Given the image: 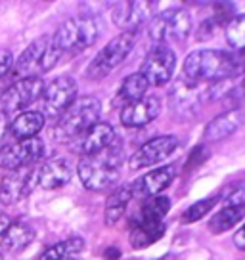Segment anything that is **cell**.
Wrapping results in <instances>:
<instances>
[{
    "label": "cell",
    "instance_id": "cell-16",
    "mask_svg": "<svg viewBox=\"0 0 245 260\" xmlns=\"http://www.w3.org/2000/svg\"><path fill=\"white\" fill-rule=\"evenodd\" d=\"M161 113V102L157 96H144L138 102H132L121 109V124L127 128L146 126L147 122L157 119Z\"/></svg>",
    "mask_w": 245,
    "mask_h": 260
},
{
    "label": "cell",
    "instance_id": "cell-7",
    "mask_svg": "<svg viewBox=\"0 0 245 260\" xmlns=\"http://www.w3.org/2000/svg\"><path fill=\"white\" fill-rule=\"evenodd\" d=\"M192 31V16L182 8H171L157 14L149 23V37L157 44L184 41Z\"/></svg>",
    "mask_w": 245,
    "mask_h": 260
},
{
    "label": "cell",
    "instance_id": "cell-13",
    "mask_svg": "<svg viewBox=\"0 0 245 260\" xmlns=\"http://www.w3.org/2000/svg\"><path fill=\"white\" fill-rule=\"evenodd\" d=\"M154 8H156L154 2H144V0L119 2L111 14V21L119 29H122V32H136L154 16Z\"/></svg>",
    "mask_w": 245,
    "mask_h": 260
},
{
    "label": "cell",
    "instance_id": "cell-21",
    "mask_svg": "<svg viewBox=\"0 0 245 260\" xmlns=\"http://www.w3.org/2000/svg\"><path fill=\"white\" fill-rule=\"evenodd\" d=\"M50 39L46 37H41L33 41L27 48L21 52V56L17 57L16 61V73L17 75H25V77H33L35 69L41 67V59L44 56V52L48 48Z\"/></svg>",
    "mask_w": 245,
    "mask_h": 260
},
{
    "label": "cell",
    "instance_id": "cell-9",
    "mask_svg": "<svg viewBox=\"0 0 245 260\" xmlns=\"http://www.w3.org/2000/svg\"><path fill=\"white\" fill-rule=\"evenodd\" d=\"M46 157V147L41 138L17 140L16 144L0 147V169L4 171H17L25 167H33L35 162Z\"/></svg>",
    "mask_w": 245,
    "mask_h": 260
},
{
    "label": "cell",
    "instance_id": "cell-26",
    "mask_svg": "<svg viewBox=\"0 0 245 260\" xmlns=\"http://www.w3.org/2000/svg\"><path fill=\"white\" fill-rule=\"evenodd\" d=\"M132 199V189L131 186H125L121 189H117L115 193L109 195L106 203V224L107 226H115L119 220L122 218V214L127 211V207Z\"/></svg>",
    "mask_w": 245,
    "mask_h": 260
},
{
    "label": "cell",
    "instance_id": "cell-28",
    "mask_svg": "<svg viewBox=\"0 0 245 260\" xmlns=\"http://www.w3.org/2000/svg\"><path fill=\"white\" fill-rule=\"evenodd\" d=\"M147 81L140 73L129 75L125 81L121 82V88H119V100H122V104H132V102H138L146 96L147 92Z\"/></svg>",
    "mask_w": 245,
    "mask_h": 260
},
{
    "label": "cell",
    "instance_id": "cell-19",
    "mask_svg": "<svg viewBox=\"0 0 245 260\" xmlns=\"http://www.w3.org/2000/svg\"><path fill=\"white\" fill-rule=\"evenodd\" d=\"M241 121H243V111L241 109H232V111L219 115L205 126L203 140L205 142H221V140L228 138L230 134H234L239 128Z\"/></svg>",
    "mask_w": 245,
    "mask_h": 260
},
{
    "label": "cell",
    "instance_id": "cell-12",
    "mask_svg": "<svg viewBox=\"0 0 245 260\" xmlns=\"http://www.w3.org/2000/svg\"><path fill=\"white\" fill-rule=\"evenodd\" d=\"M178 147V140L174 136H157V138L146 142L144 146L136 149L132 157L129 159L132 171L138 169H146V167H154L157 162L169 159Z\"/></svg>",
    "mask_w": 245,
    "mask_h": 260
},
{
    "label": "cell",
    "instance_id": "cell-35",
    "mask_svg": "<svg viewBox=\"0 0 245 260\" xmlns=\"http://www.w3.org/2000/svg\"><path fill=\"white\" fill-rule=\"evenodd\" d=\"M6 134H8V119H6V115L0 113V144L4 142Z\"/></svg>",
    "mask_w": 245,
    "mask_h": 260
},
{
    "label": "cell",
    "instance_id": "cell-11",
    "mask_svg": "<svg viewBox=\"0 0 245 260\" xmlns=\"http://www.w3.org/2000/svg\"><path fill=\"white\" fill-rule=\"evenodd\" d=\"M174 67H176L174 52L165 44H157L156 48L149 50L144 57L142 67H140V75L146 79L147 84L163 86L171 81Z\"/></svg>",
    "mask_w": 245,
    "mask_h": 260
},
{
    "label": "cell",
    "instance_id": "cell-5",
    "mask_svg": "<svg viewBox=\"0 0 245 260\" xmlns=\"http://www.w3.org/2000/svg\"><path fill=\"white\" fill-rule=\"evenodd\" d=\"M212 96H215V86L182 77L169 90V104L178 117H192Z\"/></svg>",
    "mask_w": 245,
    "mask_h": 260
},
{
    "label": "cell",
    "instance_id": "cell-14",
    "mask_svg": "<svg viewBox=\"0 0 245 260\" xmlns=\"http://www.w3.org/2000/svg\"><path fill=\"white\" fill-rule=\"evenodd\" d=\"M35 180H37V171L33 167L10 171L0 182V201L4 205L19 203L23 197L31 193Z\"/></svg>",
    "mask_w": 245,
    "mask_h": 260
},
{
    "label": "cell",
    "instance_id": "cell-3",
    "mask_svg": "<svg viewBox=\"0 0 245 260\" xmlns=\"http://www.w3.org/2000/svg\"><path fill=\"white\" fill-rule=\"evenodd\" d=\"M122 162H125V149L117 144H111L98 153L81 157L77 172L82 186L88 191H104L119 180Z\"/></svg>",
    "mask_w": 245,
    "mask_h": 260
},
{
    "label": "cell",
    "instance_id": "cell-31",
    "mask_svg": "<svg viewBox=\"0 0 245 260\" xmlns=\"http://www.w3.org/2000/svg\"><path fill=\"white\" fill-rule=\"evenodd\" d=\"M217 25L219 21L212 17V19H205L203 23L199 25V29H197V41H207V39H211L212 35L217 32Z\"/></svg>",
    "mask_w": 245,
    "mask_h": 260
},
{
    "label": "cell",
    "instance_id": "cell-36",
    "mask_svg": "<svg viewBox=\"0 0 245 260\" xmlns=\"http://www.w3.org/2000/svg\"><path fill=\"white\" fill-rule=\"evenodd\" d=\"M10 222H12V220H10L8 214L0 211V236H2V234H4V230H6V228L10 226Z\"/></svg>",
    "mask_w": 245,
    "mask_h": 260
},
{
    "label": "cell",
    "instance_id": "cell-29",
    "mask_svg": "<svg viewBox=\"0 0 245 260\" xmlns=\"http://www.w3.org/2000/svg\"><path fill=\"white\" fill-rule=\"evenodd\" d=\"M226 41L234 52H241L245 44V16L232 17L226 23Z\"/></svg>",
    "mask_w": 245,
    "mask_h": 260
},
{
    "label": "cell",
    "instance_id": "cell-30",
    "mask_svg": "<svg viewBox=\"0 0 245 260\" xmlns=\"http://www.w3.org/2000/svg\"><path fill=\"white\" fill-rule=\"evenodd\" d=\"M217 203H219V197H217V195L197 201V203H194L192 207H188L186 211L182 212V222H184V224H194V222H197V220H201L205 214L211 212V209Z\"/></svg>",
    "mask_w": 245,
    "mask_h": 260
},
{
    "label": "cell",
    "instance_id": "cell-27",
    "mask_svg": "<svg viewBox=\"0 0 245 260\" xmlns=\"http://www.w3.org/2000/svg\"><path fill=\"white\" fill-rule=\"evenodd\" d=\"M245 216L243 207H224L209 220V230L212 234H224L232 228L239 224Z\"/></svg>",
    "mask_w": 245,
    "mask_h": 260
},
{
    "label": "cell",
    "instance_id": "cell-33",
    "mask_svg": "<svg viewBox=\"0 0 245 260\" xmlns=\"http://www.w3.org/2000/svg\"><path fill=\"white\" fill-rule=\"evenodd\" d=\"M14 65V56L10 50H0V79L8 73Z\"/></svg>",
    "mask_w": 245,
    "mask_h": 260
},
{
    "label": "cell",
    "instance_id": "cell-10",
    "mask_svg": "<svg viewBox=\"0 0 245 260\" xmlns=\"http://www.w3.org/2000/svg\"><path fill=\"white\" fill-rule=\"evenodd\" d=\"M44 90V82L41 77H23L16 81L4 94L0 96V113L12 115L17 111H23L25 107L41 100V94Z\"/></svg>",
    "mask_w": 245,
    "mask_h": 260
},
{
    "label": "cell",
    "instance_id": "cell-25",
    "mask_svg": "<svg viewBox=\"0 0 245 260\" xmlns=\"http://www.w3.org/2000/svg\"><path fill=\"white\" fill-rule=\"evenodd\" d=\"M82 249H84V239L82 237H67L62 243H56L50 249H46L39 260H77Z\"/></svg>",
    "mask_w": 245,
    "mask_h": 260
},
{
    "label": "cell",
    "instance_id": "cell-22",
    "mask_svg": "<svg viewBox=\"0 0 245 260\" xmlns=\"http://www.w3.org/2000/svg\"><path fill=\"white\" fill-rule=\"evenodd\" d=\"M42 126H44V117L41 115V111H25L10 122L8 132L16 140H29L37 138Z\"/></svg>",
    "mask_w": 245,
    "mask_h": 260
},
{
    "label": "cell",
    "instance_id": "cell-18",
    "mask_svg": "<svg viewBox=\"0 0 245 260\" xmlns=\"http://www.w3.org/2000/svg\"><path fill=\"white\" fill-rule=\"evenodd\" d=\"M174 180V167H159L154 169L151 172L144 174L138 182H134V186H131L132 195H144V197H156L157 193H161L163 189L172 184Z\"/></svg>",
    "mask_w": 245,
    "mask_h": 260
},
{
    "label": "cell",
    "instance_id": "cell-17",
    "mask_svg": "<svg viewBox=\"0 0 245 260\" xmlns=\"http://www.w3.org/2000/svg\"><path fill=\"white\" fill-rule=\"evenodd\" d=\"M73 176V169L67 159L57 157V159H50L42 165L37 171V182L42 189H57L64 187Z\"/></svg>",
    "mask_w": 245,
    "mask_h": 260
},
{
    "label": "cell",
    "instance_id": "cell-37",
    "mask_svg": "<svg viewBox=\"0 0 245 260\" xmlns=\"http://www.w3.org/2000/svg\"><path fill=\"white\" fill-rule=\"evenodd\" d=\"M119 249H115V247H111V249H107L106 251V260H117L119 258Z\"/></svg>",
    "mask_w": 245,
    "mask_h": 260
},
{
    "label": "cell",
    "instance_id": "cell-4",
    "mask_svg": "<svg viewBox=\"0 0 245 260\" xmlns=\"http://www.w3.org/2000/svg\"><path fill=\"white\" fill-rule=\"evenodd\" d=\"M102 113V104L98 98L84 96L75 100L64 113L57 117L54 126V138L57 142L69 144L82 132H86L90 126H94Z\"/></svg>",
    "mask_w": 245,
    "mask_h": 260
},
{
    "label": "cell",
    "instance_id": "cell-8",
    "mask_svg": "<svg viewBox=\"0 0 245 260\" xmlns=\"http://www.w3.org/2000/svg\"><path fill=\"white\" fill-rule=\"evenodd\" d=\"M75 100H77V82L73 77H69V75L56 77L42 90L41 115L44 119H57Z\"/></svg>",
    "mask_w": 245,
    "mask_h": 260
},
{
    "label": "cell",
    "instance_id": "cell-2",
    "mask_svg": "<svg viewBox=\"0 0 245 260\" xmlns=\"http://www.w3.org/2000/svg\"><path fill=\"white\" fill-rule=\"evenodd\" d=\"M241 69H243L241 52H226V50H197L192 52L184 61L186 79L207 84L234 79L241 73Z\"/></svg>",
    "mask_w": 245,
    "mask_h": 260
},
{
    "label": "cell",
    "instance_id": "cell-1",
    "mask_svg": "<svg viewBox=\"0 0 245 260\" xmlns=\"http://www.w3.org/2000/svg\"><path fill=\"white\" fill-rule=\"evenodd\" d=\"M98 25L92 17H71L57 27L41 59V71H50L64 54H79L98 39Z\"/></svg>",
    "mask_w": 245,
    "mask_h": 260
},
{
    "label": "cell",
    "instance_id": "cell-20",
    "mask_svg": "<svg viewBox=\"0 0 245 260\" xmlns=\"http://www.w3.org/2000/svg\"><path fill=\"white\" fill-rule=\"evenodd\" d=\"M33 226L25 222H10V226L0 236V249L6 252H21L33 243Z\"/></svg>",
    "mask_w": 245,
    "mask_h": 260
},
{
    "label": "cell",
    "instance_id": "cell-6",
    "mask_svg": "<svg viewBox=\"0 0 245 260\" xmlns=\"http://www.w3.org/2000/svg\"><path fill=\"white\" fill-rule=\"evenodd\" d=\"M134 44H136V32H122L119 37H115L113 41L106 44L98 52V56L90 61L86 77L92 81H100V79L107 77L115 67H119L127 59V56L134 48Z\"/></svg>",
    "mask_w": 245,
    "mask_h": 260
},
{
    "label": "cell",
    "instance_id": "cell-15",
    "mask_svg": "<svg viewBox=\"0 0 245 260\" xmlns=\"http://www.w3.org/2000/svg\"><path fill=\"white\" fill-rule=\"evenodd\" d=\"M115 140V130L109 122L98 121L94 126H90L86 132H82L81 136H77L73 142H69L73 146V151L84 157V155L98 153L107 146H111Z\"/></svg>",
    "mask_w": 245,
    "mask_h": 260
},
{
    "label": "cell",
    "instance_id": "cell-32",
    "mask_svg": "<svg viewBox=\"0 0 245 260\" xmlns=\"http://www.w3.org/2000/svg\"><path fill=\"white\" fill-rule=\"evenodd\" d=\"M224 207H245L243 187L239 186L237 189H234V191L226 197V203H224Z\"/></svg>",
    "mask_w": 245,
    "mask_h": 260
},
{
    "label": "cell",
    "instance_id": "cell-23",
    "mask_svg": "<svg viewBox=\"0 0 245 260\" xmlns=\"http://www.w3.org/2000/svg\"><path fill=\"white\" fill-rule=\"evenodd\" d=\"M171 209V199L165 195H156L149 197L146 203L140 207V211L136 212V216L132 220L134 226L140 224H154V222H163L167 216V212Z\"/></svg>",
    "mask_w": 245,
    "mask_h": 260
},
{
    "label": "cell",
    "instance_id": "cell-38",
    "mask_svg": "<svg viewBox=\"0 0 245 260\" xmlns=\"http://www.w3.org/2000/svg\"><path fill=\"white\" fill-rule=\"evenodd\" d=\"M0 260H4V256H2V254H0Z\"/></svg>",
    "mask_w": 245,
    "mask_h": 260
},
{
    "label": "cell",
    "instance_id": "cell-34",
    "mask_svg": "<svg viewBox=\"0 0 245 260\" xmlns=\"http://www.w3.org/2000/svg\"><path fill=\"white\" fill-rule=\"evenodd\" d=\"M243 236H245L243 228H239V230L236 232V236H234V245H236L239 251H243V249H245V239H243Z\"/></svg>",
    "mask_w": 245,
    "mask_h": 260
},
{
    "label": "cell",
    "instance_id": "cell-24",
    "mask_svg": "<svg viewBox=\"0 0 245 260\" xmlns=\"http://www.w3.org/2000/svg\"><path fill=\"white\" fill-rule=\"evenodd\" d=\"M165 232H167L165 222H154V224H140V226H134L131 232V247L134 251L146 249L149 245L157 243V241L165 236Z\"/></svg>",
    "mask_w": 245,
    "mask_h": 260
}]
</instances>
